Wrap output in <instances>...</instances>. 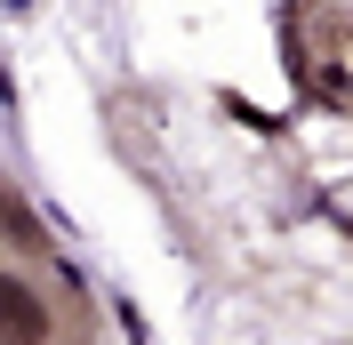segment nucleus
Instances as JSON below:
<instances>
[{
	"mask_svg": "<svg viewBox=\"0 0 353 345\" xmlns=\"http://www.w3.org/2000/svg\"><path fill=\"white\" fill-rule=\"evenodd\" d=\"M0 345H48V305L17 273H0Z\"/></svg>",
	"mask_w": 353,
	"mask_h": 345,
	"instance_id": "1",
	"label": "nucleus"
},
{
	"mask_svg": "<svg viewBox=\"0 0 353 345\" xmlns=\"http://www.w3.org/2000/svg\"><path fill=\"white\" fill-rule=\"evenodd\" d=\"M0 225H8V241H17V249H32V257H41V249H48L41 217L24 209V193H17V185H8V177H0Z\"/></svg>",
	"mask_w": 353,
	"mask_h": 345,
	"instance_id": "2",
	"label": "nucleus"
}]
</instances>
